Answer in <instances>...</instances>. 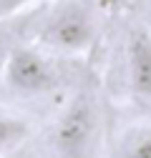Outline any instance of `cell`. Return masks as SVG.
Returning a JSON list of instances; mask_svg holds the SVG:
<instances>
[{"instance_id": "cell-1", "label": "cell", "mask_w": 151, "mask_h": 158, "mask_svg": "<svg viewBox=\"0 0 151 158\" xmlns=\"http://www.w3.org/2000/svg\"><path fill=\"white\" fill-rule=\"evenodd\" d=\"M58 85H61V75L53 60L45 58L38 48L25 43H20L13 50L3 70V81H0V88H5L10 95L18 98L50 95Z\"/></svg>"}, {"instance_id": "cell-2", "label": "cell", "mask_w": 151, "mask_h": 158, "mask_svg": "<svg viewBox=\"0 0 151 158\" xmlns=\"http://www.w3.org/2000/svg\"><path fill=\"white\" fill-rule=\"evenodd\" d=\"M96 35V18L86 3L71 0L58 5L35 30V38L43 45L63 53H78L93 43Z\"/></svg>"}, {"instance_id": "cell-3", "label": "cell", "mask_w": 151, "mask_h": 158, "mask_svg": "<svg viewBox=\"0 0 151 158\" xmlns=\"http://www.w3.org/2000/svg\"><path fill=\"white\" fill-rule=\"evenodd\" d=\"M96 138V106L88 93L76 95L53 128V146L61 156H83Z\"/></svg>"}, {"instance_id": "cell-4", "label": "cell", "mask_w": 151, "mask_h": 158, "mask_svg": "<svg viewBox=\"0 0 151 158\" xmlns=\"http://www.w3.org/2000/svg\"><path fill=\"white\" fill-rule=\"evenodd\" d=\"M128 88L139 101H151V30L139 25L128 33L126 43Z\"/></svg>"}, {"instance_id": "cell-5", "label": "cell", "mask_w": 151, "mask_h": 158, "mask_svg": "<svg viewBox=\"0 0 151 158\" xmlns=\"http://www.w3.org/2000/svg\"><path fill=\"white\" fill-rule=\"evenodd\" d=\"M28 18V15H25ZM20 13L0 18V81H3V70L8 65V58L13 55V50L20 45V38L25 35V28L33 25V20H25Z\"/></svg>"}, {"instance_id": "cell-6", "label": "cell", "mask_w": 151, "mask_h": 158, "mask_svg": "<svg viewBox=\"0 0 151 158\" xmlns=\"http://www.w3.org/2000/svg\"><path fill=\"white\" fill-rule=\"evenodd\" d=\"M28 135H30V126L25 121L13 115H0V153L18 151Z\"/></svg>"}, {"instance_id": "cell-7", "label": "cell", "mask_w": 151, "mask_h": 158, "mask_svg": "<svg viewBox=\"0 0 151 158\" xmlns=\"http://www.w3.org/2000/svg\"><path fill=\"white\" fill-rule=\"evenodd\" d=\"M119 153L121 156H136V158H151V128L136 131L128 138H123Z\"/></svg>"}, {"instance_id": "cell-8", "label": "cell", "mask_w": 151, "mask_h": 158, "mask_svg": "<svg viewBox=\"0 0 151 158\" xmlns=\"http://www.w3.org/2000/svg\"><path fill=\"white\" fill-rule=\"evenodd\" d=\"M30 3H33V0H0V18H8V15L20 13Z\"/></svg>"}]
</instances>
